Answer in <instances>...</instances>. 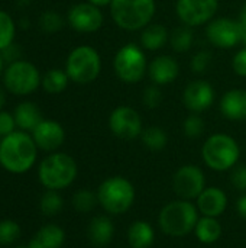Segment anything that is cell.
<instances>
[{
    "instance_id": "cell-25",
    "label": "cell",
    "mask_w": 246,
    "mask_h": 248,
    "mask_svg": "<svg viewBox=\"0 0 246 248\" xmlns=\"http://www.w3.org/2000/svg\"><path fill=\"white\" fill-rule=\"evenodd\" d=\"M168 39H170V33L167 28L161 23H149L142 29L141 33V45L148 51L161 49Z\"/></svg>"
},
{
    "instance_id": "cell-5",
    "label": "cell",
    "mask_w": 246,
    "mask_h": 248,
    "mask_svg": "<svg viewBox=\"0 0 246 248\" xmlns=\"http://www.w3.org/2000/svg\"><path fill=\"white\" fill-rule=\"evenodd\" d=\"M110 15L113 22L125 31H141L152 22L155 0H112Z\"/></svg>"
},
{
    "instance_id": "cell-29",
    "label": "cell",
    "mask_w": 246,
    "mask_h": 248,
    "mask_svg": "<svg viewBox=\"0 0 246 248\" xmlns=\"http://www.w3.org/2000/svg\"><path fill=\"white\" fill-rule=\"evenodd\" d=\"M64 199L57 190H46L39 199V209L46 217H55L61 212Z\"/></svg>"
},
{
    "instance_id": "cell-30",
    "label": "cell",
    "mask_w": 246,
    "mask_h": 248,
    "mask_svg": "<svg viewBox=\"0 0 246 248\" xmlns=\"http://www.w3.org/2000/svg\"><path fill=\"white\" fill-rule=\"evenodd\" d=\"M96 205H99L97 193L90 189H80L72 196V206L75 211L81 214L91 212L96 208Z\"/></svg>"
},
{
    "instance_id": "cell-27",
    "label": "cell",
    "mask_w": 246,
    "mask_h": 248,
    "mask_svg": "<svg viewBox=\"0 0 246 248\" xmlns=\"http://www.w3.org/2000/svg\"><path fill=\"white\" fill-rule=\"evenodd\" d=\"M141 140L149 151H161L168 144L167 132L159 126H148L142 131Z\"/></svg>"
},
{
    "instance_id": "cell-42",
    "label": "cell",
    "mask_w": 246,
    "mask_h": 248,
    "mask_svg": "<svg viewBox=\"0 0 246 248\" xmlns=\"http://www.w3.org/2000/svg\"><path fill=\"white\" fill-rule=\"evenodd\" d=\"M88 3L97 6V7H103V6H110L112 0H87Z\"/></svg>"
},
{
    "instance_id": "cell-43",
    "label": "cell",
    "mask_w": 246,
    "mask_h": 248,
    "mask_svg": "<svg viewBox=\"0 0 246 248\" xmlns=\"http://www.w3.org/2000/svg\"><path fill=\"white\" fill-rule=\"evenodd\" d=\"M239 22L241 23H244L246 25V3L244 4V7H242V10H241V16H239Z\"/></svg>"
},
{
    "instance_id": "cell-11",
    "label": "cell",
    "mask_w": 246,
    "mask_h": 248,
    "mask_svg": "<svg viewBox=\"0 0 246 248\" xmlns=\"http://www.w3.org/2000/svg\"><path fill=\"white\" fill-rule=\"evenodd\" d=\"M112 134L123 141H132L142 134V119L136 109L130 106H117L109 116Z\"/></svg>"
},
{
    "instance_id": "cell-3",
    "label": "cell",
    "mask_w": 246,
    "mask_h": 248,
    "mask_svg": "<svg viewBox=\"0 0 246 248\" xmlns=\"http://www.w3.org/2000/svg\"><path fill=\"white\" fill-rule=\"evenodd\" d=\"M75 160L65 153H52L38 167V179L46 190H62L71 186L77 177Z\"/></svg>"
},
{
    "instance_id": "cell-20",
    "label": "cell",
    "mask_w": 246,
    "mask_h": 248,
    "mask_svg": "<svg viewBox=\"0 0 246 248\" xmlns=\"http://www.w3.org/2000/svg\"><path fill=\"white\" fill-rule=\"evenodd\" d=\"M88 241L96 247H106L115 237V224L107 215H97L91 218L87 228Z\"/></svg>"
},
{
    "instance_id": "cell-4",
    "label": "cell",
    "mask_w": 246,
    "mask_h": 248,
    "mask_svg": "<svg viewBox=\"0 0 246 248\" xmlns=\"http://www.w3.org/2000/svg\"><path fill=\"white\" fill-rule=\"evenodd\" d=\"M96 193L99 205L109 215L126 214L132 208L136 198L133 185L123 176H112L104 179Z\"/></svg>"
},
{
    "instance_id": "cell-21",
    "label": "cell",
    "mask_w": 246,
    "mask_h": 248,
    "mask_svg": "<svg viewBox=\"0 0 246 248\" xmlns=\"http://www.w3.org/2000/svg\"><path fill=\"white\" fill-rule=\"evenodd\" d=\"M65 243V232L59 225L46 224L26 244L28 248H61Z\"/></svg>"
},
{
    "instance_id": "cell-17",
    "label": "cell",
    "mask_w": 246,
    "mask_h": 248,
    "mask_svg": "<svg viewBox=\"0 0 246 248\" xmlns=\"http://www.w3.org/2000/svg\"><path fill=\"white\" fill-rule=\"evenodd\" d=\"M196 206L202 217L219 218L228 208V196L220 187L210 186L196 199Z\"/></svg>"
},
{
    "instance_id": "cell-7",
    "label": "cell",
    "mask_w": 246,
    "mask_h": 248,
    "mask_svg": "<svg viewBox=\"0 0 246 248\" xmlns=\"http://www.w3.org/2000/svg\"><path fill=\"white\" fill-rule=\"evenodd\" d=\"M65 71L71 81L77 84H88L94 81L101 71V58L90 45L74 48L65 62Z\"/></svg>"
},
{
    "instance_id": "cell-46",
    "label": "cell",
    "mask_w": 246,
    "mask_h": 248,
    "mask_svg": "<svg viewBox=\"0 0 246 248\" xmlns=\"http://www.w3.org/2000/svg\"><path fill=\"white\" fill-rule=\"evenodd\" d=\"M1 71H3V57L0 54V76H1Z\"/></svg>"
},
{
    "instance_id": "cell-23",
    "label": "cell",
    "mask_w": 246,
    "mask_h": 248,
    "mask_svg": "<svg viewBox=\"0 0 246 248\" xmlns=\"http://www.w3.org/2000/svg\"><path fill=\"white\" fill-rule=\"evenodd\" d=\"M155 241V230L146 221H135L128 230V243L130 248H151Z\"/></svg>"
},
{
    "instance_id": "cell-37",
    "label": "cell",
    "mask_w": 246,
    "mask_h": 248,
    "mask_svg": "<svg viewBox=\"0 0 246 248\" xmlns=\"http://www.w3.org/2000/svg\"><path fill=\"white\" fill-rule=\"evenodd\" d=\"M231 182L232 185L241 190V192H246V166L241 164V166H235L232 169L231 173Z\"/></svg>"
},
{
    "instance_id": "cell-1",
    "label": "cell",
    "mask_w": 246,
    "mask_h": 248,
    "mask_svg": "<svg viewBox=\"0 0 246 248\" xmlns=\"http://www.w3.org/2000/svg\"><path fill=\"white\" fill-rule=\"evenodd\" d=\"M38 155V147L25 131H14L0 140V166L12 174L29 171Z\"/></svg>"
},
{
    "instance_id": "cell-34",
    "label": "cell",
    "mask_w": 246,
    "mask_h": 248,
    "mask_svg": "<svg viewBox=\"0 0 246 248\" xmlns=\"http://www.w3.org/2000/svg\"><path fill=\"white\" fill-rule=\"evenodd\" d=\"M39 23H41V28L45 32H57L62 26V17L54 10H46L41 16Z\"/></svg>"
},
{
    "instance_id": "cell-32",
    "label": "cell",
    "mask_w": 246,
    "mask_h": 248,
    "mask_svg": "<svg viewBox=\"0 0 246 248\" xmlns=\"http://www.w3.org/2000/svg\"><path fill=\"white\" fill-rule=\"evenodd\" d=\"M20 237V227L16 221H0V246H10Z\"/></svg>"
},
{
    "instance_id": "cell-41",
    "label": "cell",
    "mask_w": 246,
    "mask_h": 248,
    "mask_svg": "<svg viewBox=\"0 0 246 248\" xmlns=\"http://www.w3.org/2000/svg\"><path fill=\"white\" fill-rule=\"evenodd\" d=\"M236 211H238V215L242 218V219H246V193L242 195L238 202H236Z\"/></svg>"
},
{
    "instance_id": "cell-44",
    "label": "cell",
    "mask_w": 246,
    "mask_h": 248,
    "mask_svg": "<svg viewBox=\"0 0 246 248\" xmlns=\"http://www.w3.org/2000/svg\"><path fill=\"white\" fill-rule=\"evenodd\" d=\"M241 23V22H239ZM241 29H242V44L246 45V25L241 23Z\"/></svg>"
},
{
    "instance_id": "cell-35",
    "label": "cell",
    "mask_w": 246,
    "mask_h": 248,
    "mask_svg": "<svg viewBox=\"0 0 246 248\" xmlns=\"http://www.w3.org/2000/svg\"><path fill=\"white\" fill-rule=\"evenodd\" d=\"M162 99H164L162 92H161L159 86H157V84L148 86L144 92V96H142V102L148 109L158 108L162 103Z\"/></svg>"
},
{
    "instance_id": "cell-13",
    "label": "cell",
    "mask_w": 246,
    "mask_h": 248,
    "mask_svg": "<svg viewBox=\"0 0 246 248\" xmlns=\"http://www.w3.org/2000/svg\"><path fill=\"white\" fill-rule=\"evenodd\" d=\"M207 39L217 48L229 49L242 42V29L239 20L229 17L212 19L206 26Z\"/></svg>"
},
{
    "instance_id": "cell-39",
    "label": "cell",
    "mask_w": 246,
    "mask_h": 248,
    "mask_svg": "<svg viewBox=\"0 0 246 248\" xmlns=\"http://www.w3.org/2000/svg\"><path fill=\"white\" fill-rule=\"evenodd\" d=\"M232 68L238 76L246 77V46L241 48L235 54V57L232 60Z\"/></svg>"
},
{
    "instance_id": "cell-12",
    "label": "cell",
    "mask_w": 246,
    "mask_h": 248,
    "mask_svg": "<svg viewBox=\"0 0 246 248\" xmlns=\"http://www.w3.org/2000/svg\"><path fill=\"white\" fill-rule=\"evenodd\" d=\"M219 9V0H177L175 13L187 26L209 23Z\"/></svg>"
},
{
    "instance_id": "cell-16",
    "label": "cell",
    "mask_w": 246,
    "mask_h": 248,
    "mask_svg": "<svg viewBox=\"0 0 246 248\" xmlns=\"http://www.w3.org/2000/svg\"><path fill=\"white\" fill-rule=\"evenodd\" d=\"M32 138L39 150L43 151H55L65 141V131L61 124L55 121L43 119L33 131Z\"/></svg>"
},
{
    "instance_id": "cell-26",
    "label": "cell",
    "mask_w": 246,
    "mask_h": 248,
    "mask_svg": "<svg viewBox=\"0 0 246 248\" xmlns=\"http://www.w3.org/2000/svg\"><path fill=\"white\" fill-rule=\"evenodd\" d=\"M68 81H70V77H68L67 71L52 68V70L46 71L45 76L42 77V87L46 93L58 94L67 89Z\"/></svg>"
},
{
    "instance_id": "cell-33",
    "label": "cell",
    "mask_w": 246,
    "mask_h": 248,
    "mask_svg": "<svg viewBox=\"0 0 246 248\" xmlns=\"http://www.w3.org/2000/svg\"><path fill=\"white\" fill-rule=\"evenodd\" d=\"M183 132L188 138H199L204 132V121L197 115L191 113L183 122Z\"/></svg>"
},
{
    "instance_id": "cell-31",
    "label": "cell",
    "mask_w": 246,
    "mask_h": 248,
    "mask_svg": "<svg viewBox=\"0 0 246 248\" xmlns=\"http://www.w3.org/2000/svg\"><path fill=\"white\" fill-rule=\"evenodd\" d=\"M14 38V22L7 12L0 10V51L13 44Z\"/></svg>"
},
{
    "instance_id": "cell-9",
    "label": "cell",
    "mask_w": 246,
    "mask_h": 248,
    "mask_svg": "<svg viewBox=\"0 0 246 248\" xmlns=\"http://www.w3.org/2000/svg\"><path fill=\"white\" fill-rule=\"evenodd\" d=\"M3 81L10 93L16 96H26L38 89L41 83V74L33 64L19 60L6 68Z\"/></svg>"
},
{
    "instance_id": "cell-2",
    "label": "cell",
    "mask_w": 246,
    "mask_h": 248,
    "mask_svg": "<svg viewBox=\"0 0 246 248\" xmlns=\"http://www.w3.org/2000/svg\"><path fill=\"white\" fill-rule=\"evenodd\" d=\"M194 203L186 199H178L162 206L158 215L159 230L173 238H183L194 231L200 218Z\"/></svg>"
},
{
    "instance_id": "cell-38",
    "label": "cell",
    "mask_w": 246,
    "mask_h": 248,
    "mask_svg": "<svg viewBox=\"0 0 246 248\" xmlns=\"http://www.w3.org/2000/svg\"><path fill=\"white\" fill-rule=\"evenodd\" d=\"M16 121L14 116L9 112H0V137H6L12 132H14Z\"/></svg>"
},
{
    "instance_id": "cell-15",
    "label": "cell",
    "mask_w": 246,
    "mask_h": 248,
    "mask_svg": "<svg viewBox=\"0 0 246 248\" xmlns=\"http://www.w3.org/2000/svg\"><path fill=\"white\" fill-rule=\"evenodd\" d=\"M213 102L215 89L206 80H193L186 86L183 92V103L193 113L207 110L213 105Z\"/></svg>"
},
{
    "instance_id": "cell-8",
    "label": "cell",
    "mask_w": 246,
    "mask_h": 248,
    "mask_svg": "<svg viewBox=\"0 0 246 248\" xmlns=\"http://www.w3.org/2000/svg\"><path fill=\"white\" fill-rule=\"evenodd\" d=\"M113 70L119 80L126 84L139 83L148 71L146 57L136 44H126L119 48L113 58Z\"/></svg>"
},
{
    "instance_id": "cell-14",
    "label": "cell",
    "mask_w": 246,
    "mask_h": 248,
    "mask_svg": "<svg viewBox=\"0 0 246 248\" xmlns=\"http://www.w3.org/2000/svg\"><path fill=\"white\" fill-rule=\"evenodd\" d=\"M67 19H68L70 26L74 31L83 32V33H91V32L99 31L104 22V16L100 7L88 1L74 4L68 10Z\"/></svg>"
},
{
    "instance_id": "cell-10",
    "label": "cell",
    "mask_w": 246,
    "mask_h": 248,
    "mask_svg": "<svg viewBox=\"0 0 246 248\" xmlns=\"http://www.w3.org/2000/svg\"><path fill=\"white\" fill-rule=\"evenodd\" d=\"M173 189L180 199L193 201L206 189V176L199 166H181L173 177Z\"/></svg>"
},
{
    "instance_id": "cell-36",
    "label": "cell",
    "mask_w": 246,
    "mask_h": 248,
    "mask_svg": "<svg viewBox=\"0 0 246 248\" xmlns=\"http://www.w3.org/2000/svg\"><path fill=\"white\" fill-rule=\"evenodd\" d=\"M210 62H212V54L209 51H206V49H202V51H199L197 54L193 55V58H191V70L194 73H199V74L204 73L209 68Z\"/></svg>"
},
{
    "instance_id": "cell-40",
    "label": "cell",
    "mask_w": 246,
    "mask_h": 248,
    "mask_svg": "<svg viewBox=\"0 0 246 248\" xmlns=\"http://www.w3.org/2000/svg\"><path fill=\"white\" fill-rule=\"evenodd\" d=\"M19 55H20V48H19V45H14V44H10L7 48H4V49L1 51L3 60L9 61L10 64L14 62V61H19V60H17Z\"/></svg>"
},
{
    "instance_id": "cell-6",
    "label": "cell",
    "mask_w": 246,
    "mask_h": 248,
    "mask_svg": "<svg viewBox=\"0 0 246 248\" xmlns=\"http://www.w3.org/2000/svg\"><path fill=\"white\" fill-rule=\"evenodd\" d=\"M202 157L209 169L215 171H228L238 164L241 148L233 137L219 132L210 135L204 141Z\"/></svg>"
},
{
    "instance_id": "cell-28",
    "label": "cell",
    "mask_w": 246,
    "mask_h": 248,
    "mask_svg": "<svg viewBox=\"0 0 246 248\" xmlns=\"http://www.w3.org/2000/svg\"><path fill=\"white\" fill-rule=\"evenodd\" d=\"M170 45L175 52H186L193 46L194 33L191 26H178L170 33Z\"/></svg>"
},
{
    "instance_id": "cell-47",
    "label": "cell",
    "mask_w": 246,
    "mask_h": 248,
    "mask_svg": "<svg viewBox=\"0 0 246 248\" xmlns=\"http://www.w3.org/2000/svg\"><path fill=\"white\" fill-rule=\"evenodd\" d=\"M14 248H28V246H17V247Z\"/></svg>"
},
{
    "instance_id": "cell-22",
    "label": "cell",
    "mask_w": 246,
    "mask_h": 248,
    "mask_svg": "<svg viewBox=\"0 0 246 248\" xmlns=\"http://www.w3.org/2000/svg\"><path fill=\"white\" fill-rule=\"evenodd\" d=\"M13 116L16 121V126L25 132H32L43 121L39 108L32 102H23L19 106H16Z\"/></svg>"
},
{
    "instance_id": "cell-19",
    "label": "cell",
    "mask_w": 246,
    "mask_h": 248,
    "mask_svg": "<svg viewBox=\"0 0 246 248\" xmlns=\"http://www.w3.org/2000/svg\"><path fill=\"white\" fill-rule=\"evenodd\" d=\"M220 112L229 121H246V90H228L222 96Z\"/></svg>"
},
{
    "instance_id": "cell-45",
    "label": "cell",
    "mask_w": 246,
    "mask_h": 248,
    "mask_svg": "<svg viewBox=\"0 0 246 248\" xmlns=\"http://www.w3.org/2000/svg\"><path fill=\"white\" fill-rule=\"evenodd\" d=\"M4 100H6L4 93H3V90L0 89V109H1V108H3V105H4Z\"/></svg>"
},
{
    "instance_id": "cell-24",
    "label": "cell",
    "mask_w": 246,
    "mask_h": 248,
    "mask_svg": "<svg viewBox=\"0 0 246 248\" xmlns=\"http://www.w3.org/2000/svg\"><path fill=\"white\" fill-rule=\"evenodd\" d=\"M193 232L196 234V238L202 244H215L220 240L223 234V228L217 218L200 217Z\"/></svg>"
},
{
    "instance_id": "cell-18",
    "label": "cell",
    "mask_w": 246,
    "mask_h": 248,
    "mask_svg": "<svg viewBox=\"0 0 246 248\" xmlns=\"http://www.w3.org/2000/svg\"><path fill=\"white\" fill-rule=\"evenodd\" d=\"M180 73V65L171 55H158L148 65V74L154 84L167 86L171 84Z\"/></svg>"
}]
</instances>
